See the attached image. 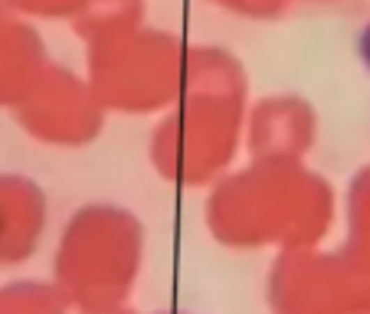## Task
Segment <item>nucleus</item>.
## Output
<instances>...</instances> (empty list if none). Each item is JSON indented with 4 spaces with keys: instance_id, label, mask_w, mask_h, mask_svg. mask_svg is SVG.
<instances>
[{
    "instance_id": "nucleus-2",
    "label": "nucleus",
    "mask_w": 370,
    "mask_h": 314,
    "mask_svg": "<svg viewBox=\"0 0 370 314\" xmlns=\"http://www.w3.org/2000/svg\"><path fill=\"white\" fill-rule=\"evenodd\" d=\"M331 190L302 161H252L213 194V219L233 239L318 233L327 223Z\"/></svg>"
},
{
    "instance_id": "nucleus-4",
    "label": "nucleus",
    "mask_w": 370,
    "mask_h": 314,
    "mask_svg": "<svg viewBox=\"0 0 370 314\" xmlns=\"http://www.w3.org/2000/svg\"><path fill=\"white\" fill-rule=\"evenodd\" d=\"M105 115L109 111L102 109L88 79L56 63L13 109L17 125L30 138L56 148H82L95 141L105 128Z\"/></svg>"
},
{
    "instance_id": "nucleus-1",
    "label": "nucleus",
    "mask_w": 370,
    "mask_h": 314,
    "mask_svg": "<svg viewBox=\"0 0 370 314\" xmlns=\"http://www.w3.org/2000/svg\"><path fill=\"white\" fill-rule=\"evenodd\" d=\"M249 111V79L226 46H187L184 88L151 134V164L177 184H203L240 151Z\"/></svg>"
},
{
    "instance_id": "nucleus-6",
    "label": "nucleus",
    "mask_w": 370,
    "mask_h": 314,
    "mask_svg": "<svg viewBox=\"0 0 370 314\" xmlns=\"http://www.w3.org/2000/svg\"><path fill=\"white\" fill-rule=\"evenodd\" d=\"M49 65L46 40L33 20L0 0V109H17Z\"/></svg>"
},
{
    "instance_id": "nucleus-9",
    "label": "nucleus",
    "mask_w": 370,
    "mask_h": 314,
    "mask_svg": "<svg viewBox=\"0 0 370 314\" xmlns=\"http://www.w3.org/2000/svg\"><path fill=\"white\" fill-rule=\"evenodd\" d=\"M7 3L30 20H72L86 7V0H7Z\"/></svg>"
},
{
    "instance_id": "nucleus-12",
    "label": "nucleus",
    "mask_w": 370,
    "mask_h": 314,
    "mask_svg": "<svg viewBox=\"0 0 370 314\" xmlns=\"http://www.w3.org/2000/svg\"><path fill=\"white\" fill-rule=\"evenodd\" d=\"M305 3H334V0H305Z\"/></svg>"
},
{
    "instance_id": "nucleus-11",
    "label": "nucleus",
    "mask_w": 370,
    "mask_h": 314,
    "mask_svg": "<svg viewBox=\"0 0 370 314\" xmlns=\"http://www.w3.org/2000/svg\"><path fill=\"white\" fill-rule=\"evenodd\" d=\"M357 59H360V65L370 72V20L360 26V33H357Z\"/></svg>"
},
{
    "instance_id": "nucleus-10",
    "label": "nucleus",
    "mask_w": 370,
    "mask_h": 314,
    "mask_svg": "<svg viewBox=\"0 0 370 314\" xmlns=\"http://www.w3.org/2000/svg\"><path fill=\"white\" fill-rule=\"evenodd\" d=\"M207 3L246 20H279L292 7V0H207Z\"/></svg>"
},
{
    "instance_id": "nucleus-7",
    "label": "nucleus",
    "mask_w": 370,
    "mask_h": 314,
    "mask_svg": "<svg viewBox=\"0 0 370 314\" xmlns=\"http://www.w3.org/2000/svg\"><path fill=\"white\" fill-rule=\"evenodd\" d=\"M43 190L30 177L0 173V259H13L33 249L43 229Z\"/></svg>"
},
{
    "instance_id": "nucleus-8",
    "label": "nucleus",
    "mask_w": 370,
    "mask_h": 314,
    "mask_svg": "<svg viewBox=\"0 0 370 314\" xmlns=\"http://www.w3.org/2000/svg\"><path fill=\"white\" fill-rule=\"evenodd\" d=\"M72 33L82 43H98L134 30L144 23V0H86V7L72 17Z\"/></svg>"
},
{
    "instance_id": "nucleus-5",
    "label": "nucleus",
    "mask_w": 370,
    "mask_h": 314,
    "mask_svg": "<svg viewBox=\"0 0 370 314\" xmlns=\"http://www.w3.org/2000/svg\"><path fill=\"white\" fill-rule=\"evenodd\" d=\"M318 138V111L305 95L275 92L246 111V148L252 161H302Z\"/></svg>"
},
{
    "instance_id": "nucleus-3",
    "label": "nucleus",
    "mask_w": 370,
    "mask_h": 314,
    "mask_svg": "<svg viewBox=\"0 0 370 314\" xmlns=\"http://www.w3.org/2000/svg\"><path fill=\"white\" fill-rule=\"evenodd\" d=\"M86 49V79L105 111L164 115L177 105L187 69V43L177 33L141 23Z\"/></svg>"
}]
</instances>
